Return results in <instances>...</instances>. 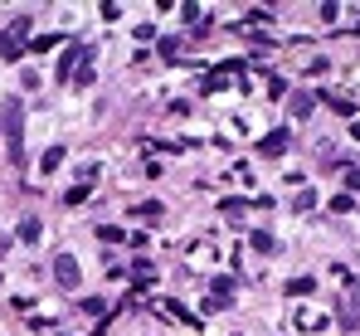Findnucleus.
Instances as JSON below:
<instances>
[{
    "mask_svg": "<svg viewBox=\"0 0 360 336\" xmlns=\"http://www.w3.org/2000/svg\"><path fill=\"white\" fill-rule=\"evenodd\" d=\"M287 293H297V298H307V293H312V278H297V283H287Z\"/></svg>",
    "mask_w": 360,
    "mask_h": 336,
    "instance_id": "2",
    "label": "nucleus"
},
{
    "mask_svg": "<svg viewBox=\"0 0 360 336\" xmlns=\"http://www.w3.org/2000/svg\"><path fill=\"white\" fill-rule=\"evenodd\" d=\"M59 278H64V288H74L78 283V263L74 258H59Z\"/></svg>",
    "mask_w": 360,
    "mask_h": 336,
    "instance_id": "1",
    "label": "nucleus"
},
{
    "mask_svg": "<svg viewBox=\"0 0 360 336\" xmlns=\"http://www.w3.org/2000/svg\"><path fill=\"white\" fill-rule=\"evenodd\" d=\"M356 302H360V293H356Z\"/></svg>",
    "mask_w": 360,
    "mask_h": 336,
    "instance_id": "4",
    "label": "nucleus"
},
{
    "mask_svg": "<svg viewBox=\"0 0 360 336\" xmlns=\"http://www.w3.org/2000/svg\"><path fill=\"white\" fill-rule=\"evenodd\" d=\"M346 186H351V190H360V171H346Z\"/></svg>",
    "mask_w": 360,
    "mask_h": 336,
    "instance_id": "3",
    "label": "nucleus"
}]
</instances>
